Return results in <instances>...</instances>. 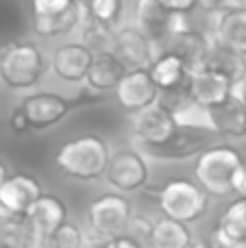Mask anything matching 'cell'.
I'll use <instances>...</instances> for the list:
<instances>
[{
	"label": "cell",
	"mask_w": 246,
	"mask_h": 248,
	"mask_svg": "<svg viewBox=\"0 0 246 248\" xmlns=\"http://www.w3.org/2000/svg\"><path fill=\"white\" fill-rule=\"evenodd\" d=\"M33 16H52V13H61L77 4V0H29Z\"/></svg>",
	"instance_id": "32"
},
{
	"label": "cell",
	"mask_w": 246,
	"mask_h": 248,
	"mask_svg": "<svg viewBox=\"0 0 246 248\" xmlns=\"http://www.w3.org/2000/svg\"><path fill=\"white\" fill-rule=\"evenodd\" d=\"M205 148H209V137L205 131H190V128H179L166 144L159 146H139V153L148 155L153 159H190L199 157Z\"/></svg>",
	"instance_id": "15"
},
{
	"label": "cell",
	"mask_w": 246,
	"mask_h": 248,
	"mask_svg": "<svg viewBox=\"0 0 246 248\" xmlns=\"http://www.w3.org/2000/svg\"><path fill=\"white\" fill-rule=\"evenodd\" d=\"M216 133L227 137H246V107L235 96H231L220 107L212 109Z\"/></svg>",
	"instance_id": "23"
},
{
	"label": "cell",
	"mask_w": 246,
	"mask_h": 248,
	"mask_svg": "<svg viewBox=\"0 0 246 248\" xmlns=\"http://www.w3.org/2000/svg\"><path fill=\"white\" fill-rule=\"evenodd\" d=\"M9 126H11V131L17 133V135H22V133L31 131V124H29V120H26L24 111L20 109V105H17V107L11 111V118H9Z\"/></svg>",
	"instance_id": "35"
},
{
	"label": "cell",
	"mask_w": 246,
	"mask_h": 248,
	"mask_svg": "<svg viewBox=\"0 0 246 248\" xmlns=\"http://www.w3.org/2000/svg\"><path fill=\"white\" fill-rule=\"evenodd\" d=\"M77 2H81V4H87V0H77Z\"/></svg>",
	"instance_id": "43"
},
{
	"label": "cell",
	"mask_w": 246,
	"mask_h": 248,
	"mask_svg": "<svg viewBox=\"0 0 246 248\" xmlns=\"http://www.w3.org/2000/svg\"><path fill=\"white\" fill-rule=\"evenodd\" d=\"M116 98L120 107L129 113H138L151 107L159 98V87L153 81L148 70H131L116 87Z\"/></svg>",
	"instance_id": "13"
},
{
	"label": "cell",
	"mask_w": 246,
	"mask_h": 248,
	"mask_svg": "<svg viewBox=\"0 0 246 248\" xmlns=\"http://www.w3.org/2000/svg\"><path fill=\"white\" fill-rule=\"evenodd\" d=\"M246 240V198H235L227 205L214 229L212 242L218 248H231Z\"/></svg>",
	"instance_id": "19"
},
{
	"label": "cell",
	"mask_w": 246,
	"mask_h": 248,
	"mask_svg": "<svg viewBox=\"0 0 246 248\" xmlns=\"http://www.w3.org/2000/svg\"><path fill=\"white\" fill-rule=\"evenodd\" d=\"M244 163L242 155L227 144L209 146L196 157L194 163V176L196 183L209 194V196L225 198L231 196V181L240 166Z\"/></svg>",
	"instance_id": "2"
},
{
	"label": "cell",
	"mask_w": 246,
	"mask_h": 248,
	"mask_svg": "<svg viewBox=\"0 0 246 248\" xmlns=\"http://www.w3.org/2000/svg\"><path fill=\"white\" fill-rule=\"evenodd\" d=\"M179 131L174 116L161 103H155L142 111L133 113L131 133L139 146H159L166 144Z\"/></svg>",
	"instance_id": "9"
},
{
	"label": "cell",
	"mask_w": 246,
	"mask_h": 248,
	"mask_svg": "<svg viewBox=\"0 0 246 248\" xmlns=\"http://www.w3.org/2000/svg\"><path fill=\"white\" fill-rule=\"evenodd\" d=\"M0 246L2 248H37L39 237L26 216L0 214Z\"/></svg>",
	"instance_id": "22"
},
{
	"label": "cell",
	"mask_w": 246,
	"mask_h": 248,
	"mask_svg": "<svg viewBox=\"0 0 246 248\" xmlns=\"http://www.w3.org/2000/svg\"><path fill=\"white\" fill-rule=\"evenodd\" d=\"M148 72H151L153 81L157 83L159 92L172 90V87L185 83L187 77H190V72H187V68L183 65V61L179 59V57L170 55V52H161V57L153 63V68L148 70Z\"/></svg>",
	"instance_id": "26"
},
{
	"label": "cell",
	"mask_w": 246,
	"mask_h": 248,
	"mask_svg": "<svg viewBox=\"0 0 246 248\" xmlns=\"http://www.w3.org/2000/svg\"><path fill=\"white\" fill-rule=\"evenodd\" d=\"M111 150L98 135H81L65 141L55 155V163L65 176L77 181H98L107 174Z\"/></svg>",
	"instance_id": "1"
},
{
	"label": "cell",
	"mask_w": 246,
	"mask_h": 248,
	"mask_svg": "<svg viewBox=\"0 0 246 248\" xmlns=\"http://www.w3.org/2000/svg\"><path fill=\"white\" fill-rule=\"evenodd\" d=\"M233 85L235 83L229 77L209 68L190 74L192 100H196L199 105H203L207 109H216L222 103H227L233 96Z\"/></svg>",
	"instance_id": "14"
},
{
	"label": "cell",
	"mask_w": 246,
	"mask_h": 248,
	"mask_svg": "<svg viewBox=\"0 0 246 248\" xmlns=\"http://www.w3.org/2000/svg\"><path fill=\"white\" fill-rule=\"evenodd\" d=\"M126 72H129V70L124 68V63H122L111 50L96 52L85 81L92 92H96V94H107V92H116L120 81L126 77Z\"/></svg>",
	"instance_id": "18"
},
{
	"label": "cell",
	"mask_w": 246,
	"mask_h": 248,
	"mask_svg": "<svg viewBox=\"0 0 246 248\" xmlns=\"http://www.w3.org/2000/svg\"><path fill=\"white\" fill-rule=\"evenodd\" d=\"M155 196L164 218L183 224L200 220L209 209V194L190 179H170L155 189Z\"/></svg>",
	"instance_id": "3"
},
{
	"label": "cell",
	"mask_w": 246,
	"mask_h": 248,
	"mask_svg": "<svg viewBox=\"0 0 246 248\" xmlns=\"http://www.w3.org/2000/svg\"><path fill=\"white\" fill-rule=\"evenodd\" d=\"M7 176H9V170H7V166H4V161L0 159V185L7 181Z\"/></svg>",
	"instance_id": "41"
},
{
	"label": "cell",
	"mask_w": 246,
	"mask_h": 248,
	"mask_svg": "<svg viewBox=\"0 0 246 248\" xmlns=\"http://www.w3.org/2000/svg\"><path fill=\"white\" fill-rule=\"evenodd\" d=\"M74 98H65L61 94H52V92H37V94H29L20 100V109L24 111L26 120L31 128H48L55 126L70 113L74 107Z\"/></svg>",
	"instance_id": "10"
},
{
	"label": "cell",
	"mask_w": 246,
	"mask_h": 248,
	"mask_svg": "<svg viewBox=\"0 0 246 248\" xmlns=\"http://www.w3.org/2000/svg\"><path fill=\"white\" fill-rule=\"evenodd\" d=\"M113 37H116V31L109 29L105 24L85 17V26H83V44L87 48H92L96 52H107L113 48Z\"/></svg>",
	"instance_id": "28"
},
{
	"label": "cell",
	"mask_w": 246,
	"mask_h": 248,
	"mask_svg": "<svg viewBox=\"0 0 246 248\" xmlns=\"http://www.w3.org/2000/svg\"><path fill=\"white\" fill-rule=\"evenodd\" d=\"M0 248H2V246H0Z\"/></svg>",
	"instance_id": "44"
},
{
	"label": "cell",
	"mask_w": 246,
	"mask_h": 248,
	"mask_svg": "<svg viewBox=\"0 0 246 248\" xmlns=\"http://www.w3.org/2000/svg\"><path fill=\"white\" fill-rule=\"evenodd\" d=\"M83 240H85V233L81 231V227L68 220L55 233L44 237L37 248H81Z\"/></svg>",
	"instance_id": "29"
},
{
	"label": "cell",
	"mask_w": 246,
	"mask_h": 248,
	"mask_svg": "<svg viewBox=\"0 0 246 248\" xmlns=\"http://www.w3.org/2000/svg\"><path fill=\"white\" fill-rule=\"evenodd\" d=\"M190 248H218V246L214 244L212 240H209V242H207V240H196V242H194V244H192Z\"/></svg>",
	"instance_id": "40"
},
{
	"label": "cell",
	"mask_w": 246,
	"mask_h": 248,
	"mask_svg": "<svg viewBox=\"0 0 246 248\" xmlns=\"http://www.w3.org/2000/svg\"><path fill=\"white\" fill-rule=\"evenodd\" d=\"M233 96H235V98H238L240 103H242L244 107H246V78L233 85Z\"/></svg>",
	"instance_id": "39"
},
{
	"label": "cell",
	"mask_w": 246,
	"mask_h": 248,
	"mask_svg": "<svg viewBox=\"0 0 246 248\" xmlns=\"http://www.w3.org/2000/svg\"><path fill=\"white\" fill-rule=\"evenodd\" d=\"M153 229H155V222H153V220H148L146 216L133 214V216H131V220H129V224H126L124 235L133 237V240L139 242L144 248H148V244H151V237H153Z\"/></svg>",
	"instance_id": "31"
},
{
	"label": "cell",
	"mask_w": 246,
	"mask_h": 248,
	"mask_svg": "<svg viewBox=\"0 0 246 248\" xmlns=\"http://www.w3.org/2000/svg\"><path fill=\"white\" fill-rule=\"evenodd\" d=\"M111 52L129 70H151L161 57V46L151 39L139 26H124L116 31Z\"/></svg>",
	"instance_id": "6"
},
{
	"label": "cell",
	"mask_w": 246,
	"mask_h": 248,
	"mask_svg": "<svg viewBox=\"0 0 246 248\" xmlns=\"http://www.w3.org/2000/svg\"><path fill=\"white\" fill-rule=\"evenodd\" d=\"M214 42L207 35L199 33V31L190 29L185 33L170 35L164 44H161V52H170V55L179 57L183 61V65L187 68V72L194 74L199 70L207 68V59L212 52Z\"/></svg>",
	"instance_id": "12"
},
{
	"label": "cell",
	"mask_w": 246,
	"mask_h": 248,
	"mask_svg": "<svg viewBox=\"0 0 246 248\" xmlns=\"http://www.w3.org/2000/svg\"><path fill=\"white\" fill-rule=\"evenodd\" d=\"M109 248H144L139 242H135L133 237L129 235H120V237H113L109 240Z\"/></svg>",
	"instance_id": "38"
},
{
	"label": "cell",
	"mask_w": 246,
	"mask_h": 248,
	"mask_svg": "<svg viewBox=\"0 0 246 248\" xmlns=\"http://www.w3.org/2000/svg\"><path fill=\"white\" fill-rule=\"evenodd\" d=\"M199 7L207 13L220 16V13H229L246 7V0H199Z\"/></svg>",
	"instance_id": "33"
},
{
	"label": "cell",
	"mask_w": 246,
	"mask_h": 248,
	"mask_svg": "<svg viewBox=\"0 0 246 248\" xmlns=\"http://www.w3.org/2000/svg\"><path fill=\"white\" fill-rule=\"evenodd\" d=\"M164 9L172 13H192L196 7H199V0H157Z\"/></svg>",
	"instance_id": "34"
},
{
	"label": "cell",
	"mask_w": 246,
	"mask_h": 248,
	"mask_svg": "<svg viewBox=\"0 0 246 248\" xmlns=\"http://www.w3.org/2000/svg\"><path fill=\"white\" fill-rule=\"evenodd\" d=\"M231 248H246V240L244 242H238V244H233Z\"/></svg>",
	"instance_id": "42"
},
{
	"label": "cell",
	"mask_w": 246,
	"mask_h": 248,
	"mask_svg": "<svg viewBox=\"0 0 246 248\" xmlns=\"http://www.w3.org/2000/svg\"><path fill=\"white\" fill-rule=\"evenodd\" d=\"M87 17V11L81 2L72 4L70 9L52 16H33V29L39 37H59L74 31Z\"/></svg>",
	"instance_id": "21"
},
{
	"label": "cell",
	"mask_w": 246,
	"mask_h": 248,
	"mask_svg": "<svg viewBox=\"0 0 246 248\" xmlns=\"http://www.w3.org/2000/svg\"><path fill=\"white\" fill-rule=\"evenodd\" d=\"M46 70L42 50L31 42H11L0 50V78L9 90H29Z\"/></svg>",
	"instance_id": "4"
},
{
	"label": "cell",
	"mask_w": 246,
	"mask_h": 248,
	"mask_svg": "<svg viewBox=\"0 0 246 248\" xmlns=\"http://www.w3.org/2000/svg\"><path fill=\"white\" fill-rule=\"evenodd\" d=\"M92 61H94V50L83 42L63 44L52 55V72L65 83H81L87 78Z\"/></svg>",
	"instance_id": "16"
},
{
	"label": "cell",
	"mask_w": 246,
	"mask_h": 248,
	"mask_svg": "<svg viewBox=\"0 0 246 248\" xmlns=\"http://www.w3.org/2000/svg\"><path fill=\"white\" fill-rule=\"evenodd\" d=\"M214 42L240 55H246V7L216 16Z\"/></svg>",
	"instance_id": "20"
},
{
	"label": "cell",
	"mask_w": 246,
	"mask_h": 248,
	"mask_svg": "<svg viewBox=\"0 0 246 248\" xmlns=\"http://www.w3.org/2000/svg\"><path fill=\"white\" fill-rule=\"evenodd\" d=\"M87 11V17L98 24H105L109 29H113L122 13V0H87V4H83Z\"/></svg>",
	"instance_id": "30"
},
{
	"label": "cell",
	"mask_w": 246,
	"mask_h": 248,
	"mask_svg": "<svg viewBox=\"0 0 246 248\" xmlns=\"http://www.w3.org/2000/svg\"><path fill=\"white\" fill-rule=\"evenodd\" d=\"M192 244H194V240H192L187 224L170 218H161L155 222L148 248H190Z\"/></svg>",
	"instance_id": "24"
},
{
	"label": "cell",
	"mask_w": 246,
	"mask_h": 248,
	"mask_svg": "<svg viewBox=\"0 0 246 248\" xmlns=\"http://www.w3.org/2000/svg\"><path fill=\"white\" fill-rule=\"evenodd\" d=\"M174 122L179 128H190V131H205V133H216L214 126V116L212 109L199 105L196 100H190L183 107H179L177 111H172Z\"/></svg>",
	"instance_id": "27"
},
{
	"label": "cell",
	"mask_w": 246,
	"mask_h": 248,
	"mask_svg": "<svg viewBox=\"0 0 246 248\" xmlns=\"http://www.w3.org/2000/svg\"><path fill=\"white\" fill-rule=\"evenodd\" d=\"M135 17L144 33L157 44H164L170 35L190 31V20L185 13H172L164 9L157 0H138L135 2Z\"/></svg>",
	"instance_id": "7"
},
{
	"label": "cell",
	"mask_w": 246,
	"mask_h": 248,
	"mask_svg": "<svg viewBox=\"0 0 246 248\" xmlns=\"http://www.w3.org/2000/svg\"><path fill=\"white\" fill-rule=\"evenodd\" d=\"M26 218L31 220L39 242H42L44 237L55 233L61 224L68 222V207L55 194H42V198L29 209Z\"/></svg>",
	"instance_id": "17"
},
{
	"label": "cell",
	"mask_w": 246,
	"mask_h": 248,
	"mask_svg": "<svg viewBox=\"0 0 246 248\" xmlns=\"http://www.w3.org/2000/svg\"><path fill=\"white\" fill-rule=\"evenodd\" d=\"M81 248H109V240L107 237H100L96 233H87L85 240H83V246Z\"/></svg>",
	"instance_id": "37"
},
{
	"label": "cell",
	"mask_w": 246,
	"mask_h": 248,
	"mask_svg": "<svg viewBox=\"0 0 246 248\" xmlns=\"http://www.w3.org/2000/svg\"><path fill=\"white\" fill-rule=\"evenodd\" d=\"M231 189H233V194H238V198H246V161L235 170Z\"/></svg>",
	"instance_id": "36"
},
{
	"label": "cell",
	"mask_w": 246,
	"mask_h": 248,
	"mask_svg": "<svg viewBox=\"0 0 246 248\" xmlns=\"http://www.w3.org/2000/svg\"><path fill=\"white\" fill-rule=\"evenodd\" d=\"M131 216H133V207H131L129 198H124V194L109 192L90 202L87 227L96 235L113 240V237L124 235Z\"/></svg>",
	"instance_id": "5"
},
{
	"label": "cell",
	"mask_w": 246,
	"mask_h": 248,
	"mask_svg": "<svg viewBox=\"0 0 246 248\" xmlns=\"http://www.w3.org/2000/svg\"><path fill=\"white\" fill-rule=\"evenodd\" d=\"M207 68L229 77L233 83H240L246 78V55H240V52L214 42L207 59Z\"/></svg>",
	"instance_id": "25"
},
{
	"label": "cell",
	"mask_w": 246,
	"mask_h": 248,
	"mask_svg": "<svg viewBox=\"0 0 246 248\" xmlns=\"http://www.w3.org/2000/svg\"><path fill=\"white\" fill-rule=\"evenodd\" d=\"M105 179L120 194L138 192V189H142L148 183L146 159H144V155L139 150H133V148L116 150V153H111Z\"/></svg>",
	"instance_id": "8"
},
{
	"label": "cell",
	"mask_w": 246,
	"mask_h": 248,
	"mask_svg": "<svg viewBox=\"0 0 246 248\" xmlns=\"http://www.w3.org/2000/svg\"><path fill=\"white\" fill-rule=\"evenodd\" d=\"M42 185L35 176L29 174H9L0 185V214L26 216L29 209L42 198Z\"/></svg>",
	"instance_id": "11"
}]
</instances>
